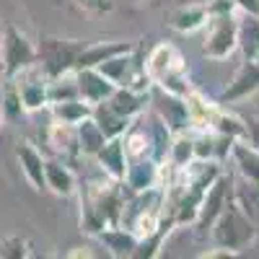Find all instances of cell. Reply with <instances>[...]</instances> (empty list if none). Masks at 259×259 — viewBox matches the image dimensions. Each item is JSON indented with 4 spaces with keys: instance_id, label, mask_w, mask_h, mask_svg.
<instances>
[{
    "instance_id": "6da1fadb",
    "label": "cell",
    "mask_w": 259,
    "mask_h": 259,
    "mask_svg": "<svg viewBox=\"0 0 259 259\" xmlns=\"http://www.w3.org/2000/svg\"><path fill=\"white\" fill-rule=\"evenodd\" d=\"M127 189L122 182L109 179L106 184L80 187V228L96 236L101 228L119 226Z\"/></svg>"
},
{
    "instance_id": "7a4b0ae2",
    "label": "cell",
    "mask_w": 259,
    "mask_h": 259,
    "mask_svg": "<svg viewBox=\"0 0 259 259\" xmlns=\"http://www.w3.org/2000/svg\"><path fill=\"white\" fill-rule=\"evenodd\" d=\"M210 241L215 246H226L233 251L246 249L254 239H256V223L249 218V212L241 207V202L231 194V200L226 202V207L221 210V215L215 218V223L210 226Z\"/></svg>"
},
{
    "instance_id": "3957f363",
    "label": "cell",
    "mask_w": 259,
    "mask_h": 259,
    "mask_svg": "<svg viewBox=\"0 0 259 259\" xmlns=\"http://www.w3.org/2000/svg\"><path fill=\"white\" fill-rule=\"evenodd\" d=\"M36 65V45L13 24H6L0 31V70L6 80Z\"/></svg>"
},
{
    "instance_id": "277c9868",
    "label": "cell",
    "mask_w": 259,
    "mask_h": 259,
    "mask_svg": "<svg viewBox=\"0 0 259 259\" xmlns=\"http://www.w3.org/2000/svg\"><path fill=\"white\" fill-rule=\"evenodd\" d=\"M85 47V41L78 39H60V36H45L36 45V62L41 65L50 78L73 73L78 68V57Z\"/></svg>"
},
{
    "instance_id": "5b68a950",
    "label": "cell",
    "mask_w": 259,
    "mask_h": 259,
    "mask_svg": "<svg viewBox=\"0 0 259 259\" xmlns=\"http://www.w3.org/2000/svg\"><path fill=\"white\" fill-rule=\"evenodd\" d=\"M202 55L210 60H226L239 50V16L236 13H212L205 24Z\"/></svg>"
},
{
    "instance_id": "8992f818",
    "label": "cell",
    "mask_w": 259,
    "mask_h": 259,
    "mask_svg": "<svg viewBox=\"0 0 259 259\" xmlns=\"http://www.w3.org/2000/svg\"><path fill=\"white\" fill-rule=\"evenodd\" d=\"M18 94H21V104H24V112H39L50 106V75L41 70V65H31L29 70L18 73L16 78Z\"/></svg>"
},
{
    "instance_id": "52a82bcc",
    "label": "cell",
    "mask_w": 259,
    "mask_h": 259,
    "mask_svg": "<svg viewBox=\"0 0 259 259\" xmlns=\"http://www.w3.org/2000/svg\"><path fill=\"white\" fill-rule=\"evenodd\" d=\"M231 177H226V171L215 179L207 192H205V197H202V205H200V212H197V221H194V228H200V233H207L210 226L215 223V218L221 215V210L226 207V202L231 200Z\"/></svg>"
},
{
    "instance_id": "ba28073f",
    "label": "cell",
    "mask_w": 259,
    "mask_h": 259,
    "mask_svg": "<svg viewBox=\"0 0 259 259\" xmlns=\"http://www.w3.org/2000/svg\"><path fill=\"white\" fill-rule=\"evenodd\" d=\"M145 65V73L148 78L153 80V85H158L161 80H166L168 75H177V73H184L187 70V62L184 57L179 55V50L174 45H168V41H161L150 50L148 60L143 62Z\"/></svg>"
},
{
    "instance_id": "9c48e42d",
    "label": "cell",
    "mask_w": 259,
    "mask_h": 259,
    "mask_svg": "<svg viewBox=\"0 0 259 259\" xmlns=\"http://www.w3.org/2000/svg\"><path fill=\"white\" fill-rule=\"evenodd\" d=\"M161 177H163V168L153 156H138V158H127V171L122 184L130 194H135V192L158 187Z\"/></svg>"
},
{
    "instance_id": "30bf717a",
    "label": "cell",
    "mask_w": 259,
    "mask_h": 259,
    "mask_svg": "<svg viewBox=\"0 0 259 259\" xmlns=\"http://www.w3.org/2000/svg\"><path fill=\"white\" fill-rule=\"evenodd\" d=\"M259 91V60H249L244 57L241 68L236 70V75L231 78V83L223 89V94L218 96V104H239L249 96H254Z\"/></svg>"
},
{
    "instance_id": "8fae6325",
    "label": "cell",
    "mask_w": 259,
    "mask_h": 259,
    "mask_svg": "<svg viewBox=\"0 0 259 259\" xmlns=\"http://www.w3.org/2000/svg\"><path fill=\"white\" fill-rule=\"evenodd\" d=\"M75 83H78V96L83 101H89V104L106 101L117 89L99 68H78L75 70Z\"/></svg>"
},
{
    "instance_id": "7c38bea8",
    "label": "cell",
    "mask_w": 259,
    "mask_h": 259,
    "mask_svg": "<svg viewBox=\"0 0 259 259\" xmlns=\"http://www.w3.org/2000/svg\"><path fill=\"white\" fill-rule=\"evenodd\" d=\"M16 161H18V168L21 174H24V179L36 189H47V179H45V156L39 153V150L31 145V143H18L16 145Z\"/></svg>"
},
{
    "instance_id": "4fadbf2b",
    "label": "cell",
    "mask_w": 259,
    "mask_h": 259,
    "mask_svg": "<svg viewBox=\"0 0 259 259\" xmlns=\"http://www.w3.org/2000/svg\"><path fill=\"white\" fill-rule=\"evenodd\" d=\"M94 158H96V163L101 166V171L106 174V179H114V182H122V179H124V171H127V150H124V140H122V138H109Z\"/></svg>"
},
{
    "instance_id": "5bb4252c",
    "label": "cell",
    "mask_w": 259,
    "mask_h": 259,
    "mask_svg": "<svg viewBox=\"0 0 259 259\" xmlns=\"http://www.w3.org/2000/svg\"><path fill=\"white\" fill-rule=\"evenodd\" d=\"M96 239L101 241V246L106 249L109 256L124 259V256H133L138 249V236L124 228V226H109V228H101L96 233Z\"/></svg>"
},
{
    "instance_id": "9a60e30c",
    "label": "cell",
    "mask_w": 259,
    "mask_h": 259,
    "mask_svg": "<svg viewBox=\"0 0 259 259\" xmlns=\"http://www.w3.org/2000/svg\"><path fill=\"white\" fill-rule=\"evenodd\" d=\"M45 179H47V189L55 192L57 197H70L78 189L75 171L60 158H45Z\"/></svg>"
},
{
    "instance_id": "2e32d148",
    "label": "cell",
    "mask_w": 259,
    "mask_h": 259,
    "mask_svg": "<svg viewBox=\"0 0 259 259\" xmlns=\"http://www.w3.org/2000/svg\"><path fill=\"white\" fill-rule=\"evenodd\" d=\"M135 41H122V39H114V41H94V45H85L80 57H78V68H96L104 60H109L114 55H124V52H135ZM75 68V70H78Z\"/></svg>"
},
{
    "instance_id": "e0dca14e",
    "label": "cell",
    "mask_w": 259,
    "mask_h": 259,
    "mask_svg": "<svg viewBox=\"0 0 259 259\" xmlns=\"http://www.w3.org/2000/svg\"><path fill=\"white\" fill-rule=\"evenodd\" d=\"M207 24V6L205 3H187L179 6L168 18V26L179 34H194Z\"/></svg>"
},
{
    "instance_id": "ac0fdd59",
    "label": "cell",
    "mask_w": 259,
    "mask_h": 259,
    "mask_svg": "<svg viewBox=\"0 0 259 259\" xmlns=\"http://www.w3.org/2000/svg\"><path fill=\"white\" fill-rule=\"evenodd\" d=\"M158 117L166 122L171 133H184L189 127V112H187V101L182 96L166 94L161 91V104H158Z\"/></svg>"
},
{
    "instance_id": "d6986e66",
    "label": "cell",
    "mask_w": 259,
    "mask_h": 259,
    "mask_svg": "<svg viewBox=\"0 0 259 259\" xmlns=\"http://www.w3.org/2000/svg\"><path fill=\"white\" fill-rule=\"evenodd\" d=\"M148 99H150V94H140V91L127 89V85H117L114 94L106 99V101H109V106H112L117 114H122L127 119H135V117L143 114Z\"/></svg>"
},
{
    "instance_id": "ffe728a7",
    "label": "cell",
    "mask_w": 259,
    "mask_h": 259,
    "mask_svg": "<svg viewBox=\"0 0 259 259\" xmlns=\"http://www.w3.org/2000/svg\"><path fill=\"white\" fill-rule=\"evenodd\" d=\"M184 101H187V112H189V124L197 127V130H210L215 114L221 109V104L205 99L200 91H192L189 96H184Z\"/></svg>"
},
{
    "instance_id": "44dd1931",
    "label": "cell",
    "mask_w": 259,
    "mask_h": 259,
    "mask_svg": "<svg viewBox=\"0 0 259 259\" xmlns=\"http://www.w3.org/2000/svg\"><path fill=\"white\" fill-rule=\"evenodd\" d=\"M75 140H78V153L85 158H94L109 138L101 133V127L94 122V117H85L83 122L75 124Z\"/></svg>"
},
{
    "instance_id": "7402d4cb",
    "label": "cell",
    "mask_w": 259,
    "mask_h": 259,
    "mask_svg": "<svg viewBox=\"0 0 259 259\" xmlns=\"http://www.w3.org/2000/svg\"><path fill=\"white\" fill-rule=\"evenodd\" d=\"M47 109H50V114H52L55 122L78 124V122H83L85 117H91L94 104H89V101H83L80 96H75V99H65V101H52Z\"/></svg>"
},
{
    "instance_id": "603a6c76",
    "label": "cell",
    "mask_w": 259,
    "mask_h": 259,
    "mask_svg": "<svg viewBox=\"0 0 259 259\" xmlns=\"http://www.w3.org/2000/svg\"><path fill=\"white\" fill-rule=\"evenodd\" d=\"M91 117H94V122L101 127V133H104L106 138H122L127 130H130V124H133V119H127V117L117 114L112 106H109V101L94 104Z\"/></svg>"
},
{
    "instance_id": "cb8c5ba5",
    "label": "cell",
    "mask_w": 259,
    "mask_h": 259,
    "mask_svg": "<svg viewBox=\"0 0 259 259\" xmlns=\"http://www.w3.org/2000/svg\"><path fill=\"white\" fill-rule=\"evenodd\" d=\"M177 226V221L171 218V215H163V221L158 223V228L153 233H148L143 236V239H138V249L133 254V259H153L161 254V246L166 241V236L171 233V228Z\"/></svg>"
},
{
    "instance_id": "d4e9b609",
    "label": "cell",
    "mask_w": 259,
    "mask_h": 259,
    "mask_svg": "<svg viewBox=\"0 0 259 259\" xmlns=\"http://www.w3.org/2000/svg\"><path fill=\"white\" fill-rule=\"evenodd\" d=\"M231 161L236 163L239 174L259 187V150H254L251 145H246L244 140H236L233 150H231Z\"/></svg>"
},
{
    "instance_id": "484cf974",
    "label": "cell",
    "mask_w": 259,
    "mask_h": 259,
    "mask_svg": "<svg viewBox=\"0 0 259 259\" xmlns=\"http://www.w3.org/2000/svg\"><path fill=\"white\" fill-rule=\"evenodd\" d=\"M239 50L249 60H259V16L241 13L239 18Z\"/></svg>"
},
{
    "instance_id": "4316f807",
    "label": "cell",
    "mask_w": 259,
    "mask_h": 259,
    "mask_svg": "<svg viewBox=\"0 0 259 259\" xmlns=\"http://www.w3.org/2000/svg\"><path fill=\"white\" fill-rule=\"evenodd\" d=\"M50 145L52 150L62 158L65 156H80L78 153V140H75V124H62V122H55L52 119V127H50Z\"/></svg>"
},
{
    "instance_id": "83f0119b",
    "label": "cell",
    "mask_w": 259,
    "mask_h": 259,
    "mask_svg": "<svg viewBox=\"0 0 259 259\" xmlns=\"http://www.w3.org/2000/svg\"><path fill=\"white\" fill-rule=\"evenodd\" d=\"M194 161V135H189L187 130L184 133H174L171 138V148H168V163L174 171L189 166Z\"/></svg>"
},
{
    "instance_id": "f1b7e54d",
    "label": "cell",
    "mask_w": 259,
    "mask_h": 259,
    "mask_svg": "<svg viewBox=\"0 0 259 259\" xmlns=\"http://www.w3.org/2000/svg\"><path fill=\"white\" fill-rule=\"evenodd\" d=\"M210 130H215V133H221V135H228L233 140H244V135H246V119H241V117H236L233 112L223 109V104H221V109H218V114H215Z\"/></svg>"
},
{
    "instance_id": "f546056e",
    "label": "cell",
    "mask_w": 259,
    "mask_h": 259,
    "mask_svg": "<svg viewBox=\"0 0 259 259\" xmlns=\"http://www.w3.org/2000/svg\"><path fill=\"white\" fill-rule=\"evenodd\" d=\"M0 109H3L6 119H16L24 114V104H21V94H18V85L13 78L6 80V89L0 94Z\"/></svg>"
},
{
    "instance_id": "4dcf8cb0",
    "label": "cell",
    "mask_w": 259,
    "mask_h": 259,
    "mask_svg": "<svg viewBox=\"0 0 259 259\" xmlns=\"http://www.w3.org/2000/svg\"><path fill=\"white\" fill-rule=\"evenodd\" d=\"M78 96V83H75V70L65 73L57 78H50V104L52 101H65Z\"/></svg>"
},
{
    "instance_id": "1f68e13d",
    "label": "cell",
    "mask_w": 259,
    "mask_h": 259,
    "mask_svg": "<svg viewBox=\"0 0 259 259\" xmlns=\"http://www.w3.org/2000/svg\"><path fill=\"white\" fill-rule=\"evenodd\" d=\"M31 256V244L21 236H0V259H26Z\"/></svg>"
},
{
    "instance_id": "d6a6232c",
    "label": "cell",
    "mask_w": 259,
    "mask_h": 259,
    "mask_svg": "<svg viewBox=\"0 0 259 259\" xmlns=\"http://www.w3.org/2000/svg\"><path fill=\"white\" fill-rule=\"evenodd\" d=\"M244 143L251 145L254 150H259V117L246 119V135H244Z\"/></svg>"
},
{
    "instance_id": "836d02e7",
    "label": "cell",
    "mask_w": 259,
    "mask_h": 259,
    "mask_svg": "<svg viewBox=\"0 0 259 259\" xmlns=\"http://www.w3.org/2000/svg\"><path fill=\"white\" fill-rule=\"evenodd\" d=\"M239 254H241V251H233V249L215 246V244H212V249L202 251V254H200V259H228V256H239Z\"/></svg>"
},
{
    "instance_id": "e575fe53",
    "label": "cell",
    "mask_w": 259,
    "mask_h": 259,
    "mask_svg": "<svg viewBox=\"0 0 259 259\" xmlns=\"http://www.w3.org/2000/svg\"><path fill=\"white\" fill-rule=\"evenodd\" d=\"M78 3H80L83 8L94 11V13H104V11L112 8V0H78Z\"/></svg>"
},
{
    "instance_id": "d590c367",
    "label": "cell",
    "mask_w": 259,
    "mask_h": 259,
    "mask_svg": "<svg viewBox=\"0 0 259 259\" xmlns=\"http://www.w3.org/2000/svg\"><path fill=\"white\" fill-rule=\"evenodd\" d=\"M241 13H251V16H259V0H236Z\"/></svg>"
},
{
    "instance_id": "8d00e7d4",
    "label": "cell",
    "mask_w": 259,
    "mask_h": 259,
    "mask_svg": "<svg viewBox=\"0 0 259 259\" xmlns=\"http://www.w3.org/2000/svg\"><path fill=\"white\" fill-rule=\"evenodd\" d=\"M3 119H6V117H3V109H0V127H3Z\"/></svg>"
},
{
    "instance_id": "74e56055",
    "label": "cell",
    "mask_w": 259,
    "mask_h": 259,
    "mask_svg": "<svg viewBox=\"0 0 259 259\" xmlns=\"http://www.w3.org/2000/svg\"><path fill=\"white\" fill-rule=\"evenodd\" d=\"M130 3H140V0H130Z\"/></svg>"
}]
</instances>
